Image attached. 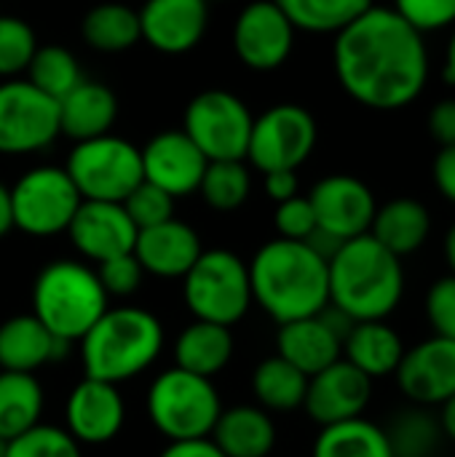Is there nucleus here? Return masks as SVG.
Returning <instances> with one entry per match:
<instances>
[{"label":"nucleus","instance_id":"f257e3e1","mask_svg":"<svg viewBox=\"0 0 455 457\" xmlns=\"http://www.w3.org/2000/svg\"><path fill=\"white\" fill-rule=\"evenodd\" d=\"M333 64L341 88L381 112L413 104L432 70L424 32L386 5H370L335 35Z\"/></svg>","mask_w":455,"mask_h":457},{"label":"nucleus","instance_id":"f03ea898","mask_svg":"<svg viewBox=\"0 0 455 457\" xmlns=\"http://www.w3.org/2000/svg\"><path fill=\"white\" fill-rule=\"evenodd\" d=\"M247 265L252 303L276 324L316 316L330 305L327 260L306 241L274 238L263 244Z\"/></svg>","mask_w":455,"mask_h":457},{"label":"nucleus","instance_id":"7ed1b4c3","mask_svg":"<svg viewBox=\"0 0 455 457\" xmlns=\"http://www.w3.org/2000/svg\"><path fill=\"white\" fill-rule=\"evenodd\" d=\"M330 305L351 321L389 319L405 297V268L370 233L349 238L327 260Z\"/></svg>","mask_w":455,"mask_h":457},{"label":"nucleus","instance_id":"20e7f679","mask_svg":"<svg viewBox=\"0 0 455 457\" xmlns=\"http://www.w3.org/2000/svg\"><path fill=\"white\" fill-rule=\"evenodd\" d=\"M78 343L83 375L121 386L158 361L166 335L156 313L137 305H121L107 308Z\"/></svg>","mask_w":455,"mask_h":457},{"label":"nucleus","instance_id":"39448f33","mask_svg":"<svg viewBox=\"0 0 455 457\" xmlns=\"http://www.w3.org/2000/svg\"><path fill=\"white\" fill-rule=\"evenodd\" d=\"M110 308L94 268L80 260H54L32 284V313L62 343H78Z\"/></svg>","mask_w":455,"mask_h":457},{"label":"nucleus","instance_id":"423d86ee","mask_svg":"<svg viewBox=\"0 0 455 457\" xmlns=\"http://www.w3.org/2000/svg\"><path fill=\"white\" fill-rule=\"evenodd\" d=\"M145 412L150 426L169 442L204 439L223 412V399L209 378L172 367L147 386Z\"/></svg>","mask_w":455,"mask_h":457},{"label":"nucleus","instance_id":"0eeeda50","mask_svg":"<svg viewBox=\"0 0 455 457\" xmlns=\"http://www.w3.org/2000/svg\"><path fill=\"white\" fill-rule=\"evenodd\" d=\"M182 300L193 319L233 329L252 308L249 265L231 249H204L182 276Z\"/></svg>","mask_w":455,"mask_h":457},{"label":"nucleus","instance_id":"6e6552de","mask_svg":"<svg viewBox=\"0 0 455 457\" xmlns=\"http://www.w3.org/2000/svg\"><path fill=\"white\" fill-rule=\"evenodd\" d=\"M64 171L70 174L83 201L121 204L145 179L139 147L115 134L75 142Z\"/></svg>","mask_w":455,"mask_h":457},{"label":"nucleus","instance_id":"1a4fd4ad","mask_svg":"<svg viewBox=\"0 0 455 457\" xmlns=\"http://www.w3.org/2000/svg\"><path fill=\"white\" fill-rule=\"evenodd\" d=\"M80 201L64 166H35L11 187L13 228L32 238L67 233Z\"/></svg>","mask_w":455,"mask_h":457},{"label":"nucleus","instance_id":"9d476101","mask_svg":"<svg viewBox=\"0 0 455 457\" xmlns=\"http://www.w3.org/2000/svg\"><path fill=\"white\" fill-rule=\"evenodd\" d=\"M255 115L236 94L209 88L196 94L182 115V131L206 161H247Z\"/></svg>","mask_w":455,"mask_h":457},{"label":"nucleus","instance_id":"9b49d317","mask_svg":"<svg viewBox=\"0 0 455 457\" xmlns=\"http://www.w3.org/2000/svg\"><path fill=\"white\" fill-rule=\"evenodd\" d=\"M316 139V118L303 104H274L252 123L247 161L263 174L282 169L298 171L311 158Z\"/></svg>","mask_w":455,"mask_h":457},{"label":"nucleus","instance_id":"f8f14e48","mask_svg":"<svg viewBox=\"0 0 455 457\" xmlns=\"http://www.w3.org/2000/svg\"><path fill=\"white\" fill-rule=\"evenodd\" d=\"M59 102L29 80L0 83V153L29 155L46 150L59 137Z\"/></svg>","mask_w":455,"mask_h":457},{"label":"nucleus","instance_id":"ddd939ff","mask_svg":"<svg viewBox=\"0 0 455 457\" xmlns=\"http://www.w3.org/2000/svg\"><path fill=\"white\" fill-rule=\"evenodd\" d=\"M351 327L354 321L346 313L327 305L316 316L279 324L276 353L292 367H298L306 378H311L343 359V337Z\"/></svg>","mask_w":455,"mask_h":457},{"label":"nucleus","instance_id":"4468645a","mask_svg":"<svg viewBox=\"0 0 455 457\" xmlns=\"http://www.w3.org/2000/svg\"><path fill=\"white\" fill-rule=\"evenodd\" d=\"M295 27L276 0H255L233 24V51L255 72L279 70L295 46Z\"/></svg>","mask_w":455,"mask_h":457},{"label":"nucleus","instance_id":"2eb2a0df","mask_svg":"<svg viewBox=\"0 0 455 457\" xmlns=\"http://www.w3.org/2000/svg\"><path fill=\"white\" fill-rule=\"evenodd\" d=\"M308 201L316 214V228L338 241L370 233L378 209L373 190L351 174H330L319 179L311 187Z\"/></svg>","mask_w":455,"mask_h":457},{"label":"nucleus","instance_id":"dca6fc26","mask_svg":"<svg viewBox=\"0 0 455 457\" xmlns=\"http://www.w3.org/2000/svg\"><path fill=\"white\" fill-rule=\"evenodd\" d=\"M126 423V402L118 386L86 378L64 402V428L80 447L110 445Z\"/></svg>","mask_w":455,"mask_h":457},{"label":"nucleus","instance_id":"f3484780","mask_svg":"<svg viewBox=\"0 0 455 457\" xmlns=\"http://www.w3.org/2000/svg\"><path fill=\"white\" fill-rule=\"evenodd\" d=\"M394 378L410 404H445L455 394V340L432 335L413 348H405Z\"/></svg>","mask_w":455,"mask_h":457},{"label":"nucleus","instance_id":"a211bd4d","mask_svg":"<svg viewBox=\"0 0 455 457\" xmlns=\"http://www.w3.org/2000/svg\"><path fill=\"white\" fill-rule=\"evenodd\" d=\"M370 399L373 380L346 359H338L335 364L308 378L303 410L322 428L351 418H362Z\"/></svg>","mask_w":455,"mask_h":457},{"label":"nucleus","instance_id":"6ab92c4d","mask_svg":"<svg viewBox=\"0 0 455 457\" xmlns=\"http://www.w3.org/2000/svg\"><path fill=\"white\" fill-rule=\"evenodd\" d=\"M139 155L145 182L161 187L174 201L198 193L201 177L209 163L206 155L193 145V139L182 129L156 134L145 147H139Z\"/></svg>","mask_w":455,"mask_h":457},{"label":"nucleus","instance_id":"aec40b11","mask_svg":"<svg viewBox=\"0 0 455 457\" xmlns=\"http://www.w3.org/2000/svg\"><path fill=\"white\" fill-rule=\"evenodd\" d=\"M67 236L80 257L99 265L110 257L134 252L137 225L115 201H80Z\"/></svg>","mask_w":455,"mask_h":457},{"label":"nucleus","instance_id":"412c9836","mask_svg":"<svg viewBox=\"0 0 455 457\" xmlns=\"http://www.w3.org/2000/svg\"><path fill=\"white\" fill-rule=\"evenodd\" d=\"M137 13L142 40L172 56L193 51L209 27L206 0H145Z\"/></svg>","mask_w":455,"mask_h":457},{"label":"nucleus","instance_id":"4be33fe9","mask_svg":"<svg viewBox=\"0 0 455 457\" xmlns=\"http://www.w3.org/2000/svg\"><path fill=\"white\" fill-rule=\"evenodd\" d=\"M201 252L204 246L198 233L174 217L161 225L137 230L134 241V257L139 260L145 276L156 278H182Z\"/></svg>","mask_w":455,"mask_h":457},{"label":"nucleus","instance_id":"5701e85b","mask_svg":"<svg viewBox=\"0 0 455 457\" xmlns=\"http://www.w3.org/2000/svg\"><path fill=\"white\" fill-rule=\"evenodd\" d=\"M67 343L54 337L35 313H19L0 324V370L38 372L59 361Z\"/></svg>","mask_w":455,"mask_h":457},{"label":"nucleus","instance_id":"b1692460","mask_svg":"<svg viewBox=\"0 0 455 457\" xmlns=\"http://www.w3.org/2000/svg\"><path fill=\"white\" fill-rule=\"evenodd\" d=\"M209 439L223 450L225 457H271L279 431L271 418L257 404L223 407Z\"/></svg>","mask_w":455,"mask_h":457},{"label":"nucleus","instance_id":"393cba45","mask_svg":"<svg viewBox=\"0 0 455 457\" xmlns=\"http://www.w3.org/2000/svg\"><path fill=\"white\" fill-rule=\"evenodd\" d=\"M118 118L115 94L99 80H80L59 99V131L72 142L110 134Z\"/></svg>","mask_w":455,"mask_h":457},{"label":"nucleus","instance_id":"a878e982","mask_svg":"<svg viewBox=\"0 0 455 457\" xmlns=\"http://www.w3.org/2000/svg\"><path fill=\"white\" fill-rule=\"evenodd\" d=\"M405 356V343L400 332L386 324V319L375 321H354V327L343 337V359L365 372L373 383L392 378Z\"/></svg>","mask_w":455,"mask_h":457},{"label":"nucleus","instance_id":"bb28decb","mask_svg":"<svg viewBox=\"0 0 455 457\" xmlns=\"http://www.w3.org/2000/svg\"><path fill=\"white\" fill-rule=\"evenodd\" d=\"M236 340L231 327L193 319L174 340V367L215 380L233 359Z\"/></svg>","mask_w":455,"mask_h":457},{"label":"nucleus","instance_id":"cd10ccee","mask_svg":"<svg viewBox=\"0 0 455 457\" xmlns=\"http://www.w3.org/2000/svg\"><path fill=\"white\" fill-rule=\"evenodd\" d=\"M370 236L400 260L416 254L432 236V214L416 198H392L375 209Z\"/></svg>","mask_w":455,"mask_h":457},{"label":"nucleus","instance_id":"c85d7f7f","mask_svg":"<svg viewBox=\"0 0 455 457\" xmlns=\"http://www.w3.org/2000/svg\"><path fill=\"white\" fill-rule=\"evenodd\" d=\"M249 388L255 404L265 412H295L303 407L308 378L279 353H274L252 370Z\"/></svg>","mask_w":455,"mask_h":457},{"label":"nucleus","instance_id":"c756f323","mask_svg":"<svg viewBox=\"0 0 455 457\" xmlns=\"http://www.w3.org/2000/svg\"><path fill=\"white\" fill-rule=\"evenodd\" d=\"M46 394L32 372L0 370V439L8 442L40 423Z\"/></svg>","mask_w":455,"mask_h":457},{"label":"nucleus","instance_id":"7c9ffc66","mask_svg":"<svg viewBox=\"0 0 455 457\" xmlns=\"http://www.w3.org/2000/svg\"><path fill=\"white\" fill-rule=\"evenodd\" d=\"M311 457H394L383 426L362 418L322 426Z\"/></svg>","mask_w":455,"mask_h":457},{"label":"nucleus","instance_id":"2f4dec72","mask_svg":"<svg viewBox=\"0 0 455 457\" xmlns=\"http://www.w3.org/2000/svg\"><path fill=\"white\" fill-rule=\"evenodd\" d=\"M80 37L88 43V48L102 54L129 51L142 40L139 13L126 3H99L91 11H86L80 21Z\"/></svg>","mask_w":455,"mask_h":457},{"label":"nucleus","instance_id":"473e14b6","mask_svg":"<svg viewBox=\"0 0 455 457\" xmlns=\"http://www.w3.org/2000/svg\"><path fill=\"white\" fill-rule=\"evenodd\" d=\"M295 29L314 35H338L359 19L373 0H276Z\"/></svg>","mask_w":455,"mask_h":457},{"label":"nucleus","instance_id":"72a5a7b5","mask_svg":"<svg viewBox=\"0 0 455 457\" xmlns=\"http://www.w3.org/2000/svg\"><path fill=\"white\" fill-rule=\"evenodd\" d=\"M394 457H432L445 434L440 426V418L432 415V407L410 404L408 410L397 412L389 426H383Z\"/></svg>","mask_w":455,"mask_h":457},{"label":"nucleus","instance_id":"f704fd0d","mask_svg":"<svg viewBox=\"0 0 455 457\" xmlns=\"http://www.w3.org/2000/svg\"><path fill=\"white\" fill-rule=\"evenodd\" d=\"M201 198L215 212H236L252 193V174L244 161H209L198 185Z\"/></svg>","mask_w":455,"mask_h":457},{"label":"nucleus","instance_id":"c9c22d12","mask_svg":"<svg viewBox=\"0 0 455 457\" xmlns=\"http://www.w3.org/2000/svg\"><path fill=\"white\" fill-rule=\"evenodd\" d=\"M24 72L35 88L56 102L83 80L75 54L64 46H38Z\"/></svg>","mask_w":455,"mask_h":457},{"label":"nucleus","instance_id":"e433bc0d","mask_svg":"<svg viewBox=\"0 0 455 457\" xmlns=\"http://www.w3.org/2000/svg\"><path fill=\"white\" fill-rule=\"evenodd\" d=\"M5 457H83V447L64 426L38 423L29 431L5 442Z\"/></svg>","mask_w":455,"mask_h":457},{"label":"nucleus","instance_id":"4c0bfd02","mask_svg":"<svg viewBox=\"0 0 455 457\" xmlns=\"http://www.w3.org/2000/svg\"><path fill=\"white\" fill-rule=\"evenodd\" d=\"M35 48H38L35 29L19 16L0 13V78L21 75Z\"/></svg>","mask_w":455,"mask_h":457},{"label":"nucleus","instance_id":"58836bf2","mask_svg":"<svg viewBox=\"0 0 455 457\" xmlns=\"http://www.w3.org/2000/svg\"><path fill=\"white\" fill-rule=\"evenodd\" d=\"M121 204H123L126 214L131 217V222L137 225V230L161 225L174 217V198L145 179Z\"/></svg>","mask_w":455,"mask_h":457},{"label":"nucleus","instance_id":"ea45409f","mask_svg":"<svg viewBox=\"0 0 455 457\" xmlns=\"http://www.w3.org/2000/svg\"><path fill=\"white\" fill-rule=\"evenodd\" d=\"M97 276H99V284L107 292V297H131L134 292H139V287L145 281V270H142L139 260L134 257V252L99 262Z\"/></svg>","mask_w":455,"mask_h":457},{"label":"nucleus","instance_id":"a19ab883","mask_svg":"<svg viewBox=\"0 0 455 457\" xmlns=\"http://www.w3.org/2000/svg\"><path fill=\"white\" fill-rule=\"evenodd\" d=\"M392 8L424 35L455 24V0H394Z\"/></svg>","mask_w":455,"mask_h":457},{"label":"nucleus","instance_id":"79ce46f5","mask_svg":"<svg viewBox=\"0 0 455 457\" xmlns=\"http://www.w3.org/2000/svg\"><path fill=\"white\" fill-rule=\"evenodd\" d=\"M274 228L279 238L290 241H308V236L316 230V214L308 201V195H292L282 204H276L274 212Z\"/></svg>","mask_w":455,"mask_h":457},{"label":"nucleus","instance_id":"37998d69","mask_svg":"<svg viewBox=\"0 0 455 457\" xmlns=\"http://www.w3.org/2000/svg\"><path fill=\"white\" fill-rule=\"evenodd\" d=\"M426 319L434 335L455 340V276L437 278L426 292Z\"/></svg>","mask_w":455,"mask_h":457},{"label":"nucleus","instance_id":"c03bdc74","mask_svg":"<svg viewBox=\"0 0 455 457\" xmlns=\"http://www.w3.org/2000/svg\"><path fill=\"white\" fill-rule=\"evenodd\" d=\"M429 134L440 147L455 145V99H440L429 110Z\"/></svg>","mask_w":455,"mask_h":457},{"label":"nucleus","instance_id":"a18cd8bd","mask_svg":"<svg viewBox=\"0 0 455 457\" xmlns=\"http://www.w3.org/2000/svg\"><path fill=\"white\" fill-rule=\"evenodd\" d=\"M432 179H434V187L442 193V198L455 204V145L440 147L432 163Z\"/></svg>","mask_w":455,"mask_h":457},{"label":"nucleus","instance_id":"49530a36","mask_svg":"<svg viewBox=\"0 0 455 457\" xmlns=\"http://www.w3.org/2000/svg\"><path fill=\"white\" fill-rule=\"evenodd\" d=\"M158 457H225L223 450L209 439H180V442H169Z\"/></svg>","mask_w":455,"mask_h":457},{"label":"nucleus","instance_id":"de8ad7c7","mask_svg":"<svg viewBox=\"0 0 455 457\" xmlns=\"http://www.w3.org/2000/svg\"><path fill=\"white\" fill-rule=\"evenodd\" d=\"M265 193L271 201L282 204L292 195L300 193V179H298V171H290V169H282V171H268L265 174Z\"/></svg>","mask_w":455,"mask_h":457},{"label":"nucleus","instance_id":"09e8293b","mask_svg":"<svg viewBox=\"0 0 455 457\" xmlns=\"http://www.w3.org/2000/svg\"><path fill=\"white\" fill-rule=\"evenodd\" d=\"M13 230V209H11V187L0 182V238Z\"/></svg>","mask_w":455,"mask_h":457},{"label":"nucleus","instance_id":"8fccbe9b","mask_svg":"<svg viewBox=\"0 0 455 457\" xmlns=\"http://www.w3.org/2000/svg\"><path fill=\"white\" fill-rule=\"evenodd\" d=\"M437 418H440V426H442L445 439L455 445V394L445 404H440V415Z\"/></svg>","mask_w":455,"mask_h":457},{"label":"nucleus","instance_id":"3c124183","mask_svg":"<svg viewBox=\"0 0 455 457\" xmlns=\"http://www.w3.org/2000/svg\"><path fill=\"white\" fill-rule=\"evenodd\" d=\"M445 80L455 86V29L453 35H451L448 51H445Z\"/></svg>","mask_w":455,"mask_h":457},{"label":"nucleus","instance_id":"603ef678","mask_svg":"<svg viewBox=\"0 0 455 457\" xmlns=\"http://www.w3.org/2000/svg\"><path fill=\"white\" fill-rule=\"evenodd\" d=\"M445 260H448L451 273L455 276V225L448 230V236H445Z\"/></svg>","mask_w":455,"mask_h":457},{"label":"nucleus","instance_id":"864d4df0","mask_svg":"<svg viewBox=\"0 0 455 457\" xmlns=\"http://www.w3.org/2000/svg\"><path fill=\"white\" fill-rule=\"evenodd\" d=\"M0 457H5V442L0 439Z\"/></svg>","mask_w":455,"mask_h":457},{"label":"nucleus","instance_id":"5fc2aeb1","mask_svg":"<svg viewBox=\"0 0 455 457\" xmlns=\"http://www.w3.org/2000/svg\"><path fill=\"white\" fill-rule=\"evenodd\" d=\"M206 3H215V0H206Z\"/></svg>","mask_w":455,"mask_h":457}]
</instances>
